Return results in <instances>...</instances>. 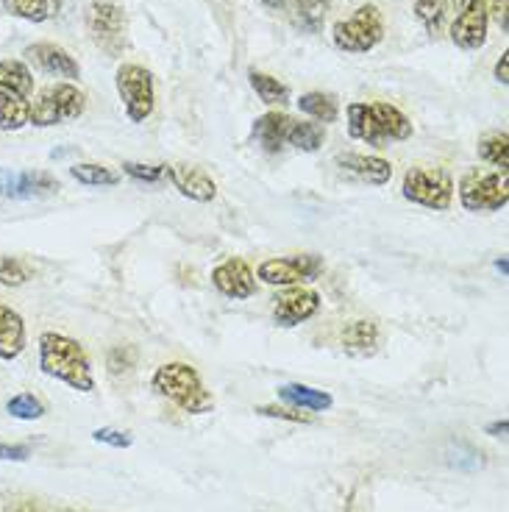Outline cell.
Masks as SVG:
<instances>
[{"label":"cell","mask_w":509,"mask_h":512,"mask_svg":"<svg viewBox=\"0 0 509 512\" xmlns=\"http://www.w3.org/2000/svg\"><path fill=\"white\" fill-rule=\"evenodd\" d=\"M39 371L51 379L70 384L78 393L95 390V373H92L90 354L84 346L59 332L39 334Z\"/></svg>","instance_id":"6da1fadb"},{"label":"cell","mask_w":509,"mask_h":512,"mask_svg":"<svg viewBox=\"0 0 509 512\" xmlns=\"http://www.w3.org/2000/svg\"><path fill=\"white\" fill-rule=\"evenodd\" d=\"M348 134L373 148H387L390 142H404L412 137L409 117L390 103H348Z\"/></svg>","instance_id":"7a4b0ae2"},{"label":"cell","mask_w":509,"mask_h":512,"mask_svg":"<svg viewBox=\"0 0 509 512\" xmlns=\"http://www.w3.org/2000/svg\"><path fill=\"white\" fill-rule=\"evenodd\" d=\"M153 390L167 401H173L181 412L190 415H206L215 410V398L204 387L201 373L190 362H167L153 373Z\"/></svg>","instance_id":"3957f363"},{"label":"cell","mask_w":509,"mask_h":512,"mask_svg":"<svg viewBox=\"0 0 509 512\" xmlns=\"http://www.w3.org/2000/svg\"><path fill=\"white\" fill-rule=\"evenodd\" d=\"M87 109V95L78 90L73 81L48 84L37 92V98L28 103V123L37 128H51L78 120Z\"/></svg>","instance_id":"277c9868"},{"label":"cell","mask_w":509,"mask_h":512,"mask_svg":"<svg viewBox=\"0 0 509 512\" xmlns=\"http://www.w3.org/2000/svg\"><path fill=\"white\" fill-rule=\"evenodd\" d=\"M384 39V17L379 6H359L348 20H337L331 28V42L337 51L370 53Z\"/></svg>","instance_id":"5b68a950"},{"label":"cell","mask_w":509,"mask_h":512,"mask_svg":"<svg viewBox=\"0 0 509 512\" xmlns=\"http://www.w3.org/2000/svg\"><path fill=\"white\" fill-rule=\"evenodd\" d=\"M509 173L473 167L459 179V204L468 212H501L509 204Z\"/></svg>","instance_id":"8992f818"},{"label":"cell","mask_w":509,"mask_h":512,"mask_svg":"<svg viewBox=\"0 0 509 512\" xmlns=\"http://www.w3.org/2000/svg\"><path fill=\"white\" fill-rule=\"evenodd\" d=\"M401 195L409 204L446 212L454 201V179L446 167H409L404 173Z\"/></svg>","instance_id":"52a82bcc"},{"label":"cell","mask_w":509,"mask_h":512,"mask_svg":"<svg viewBox=\"0 0 509 512\" xmlns=\"http://www.w3.org/2000/svg\"><path fill=\"white\" fill-rule=\"evenodd\" d=\"M115 87L131 123H145L156 109V84L153 73L142 64H120L115 73Z\"/></svg>","instance_id":"ba28073f"},{"label":"cell","mask_w":509,"mask_h":512,"mask_svg":"<svg viewBox=\"0 0 509 512\" xmlns=\"http://www.w3.org/2000/svg\"><path fill=\"white\" fill-rule=\"evenodd\" d=\"M87 34L101 51L120 56L126 45V12L115 0H92L87 6Z\"/></svg>","instance_id":"9c48e42d"},{"label":"cell","mask_w":509,"mask_h":512,"mask_svg":"<svg viewBox=\"0 0 509 512\" xmlns=\"http://www.w3.org/2000/svg\"><path fill=\"white\" fill-rule=\"evenodd\" d=\"M323 273V256L318 254H298V256H279L262 262L256 276L265 284L273 287H295V284L315 282Z\"/></svg>","instance_id":"30bf717a"},{"label":"cell","mask_w":509,"mask_h":512,"mask_svg":"<svg viewBox=\"0 0 509 512\" xmlns=\"http://www.w3.org/2000/svg\"><path fill=\"white\" fill-rule=\"evenodd\" d=\"M454 23H451V42L462 51H479L487 45V0H454Z\"/></svg>","instance_id":"8fae6325"},{"label":"cell","mask_w":509,"mask_h":512,"mask_svg":"<svg viewBox=\"0 0 509 512\" xmlns=\"http://www.w3.org/2000/svg\"><path fill=\"white\" fill-rule=\"evenodd\" d=\"M53 192H59V181L45 170H26V173L0 170V195L3 198L28 201V198H45Z\"/></svg>","instance_id":"7c38bea8"},{"label":"cell","mask_w":509,"mask_h":512,"mask_svg":"<svg viewBox=\"0 0 509 512\" xmlns=\"http://www.w3.org/2000/svg\"><path fill=\"white\" fill-rule=\"evenodd\" d=\"M212 284L217 293H223L226 298L234 301H245L256 293V276L254 270L248 268V262L240 256H231L226 262H220L212 270Z\"/></svg>","instance_id":"4fadbf2b"},{"label":"cell","mask_w":509,"mask_h":512,"mask_svg":"<svg viewBox=\"0 0 509 512\" xmlns=\"http://www.w3.org/2000/svg\"><path fill=\"white\" fill-rule=\"evenodd\" d=\"M320 295L315 290H290L276 298V307H273V320L279 323L281 329H293L301 326L304 320L315 318L320 312Z\"/></svg>","instance_id":"5bb4252c"},{"label":"cell","mask_w":509,"mask_h":512,"mask_svg":"<svg viewBox=\"0 0 509 512\" xmlns=\"http://www.w3.org/2000/svg\"><path fill=\"white\" fill-rule=\"evenodd\" d=\"M165 176L173 181V187L198 204H209L217 198L215 179L206 173L204 167L195 165H165Z\"/></svg>","instance_id":"9a60e30c"},{"label":"cell","mask_w":509,"mask_h":512,"mask_svg":"<svg viewBox=\"0 0 509 512\" xmlns=\"http://www.w3.org/2000/svg\"><path fill=\"white\" fill-rule=\"evenodd\" d=\"M26 62H31L37 70L42 73H48V76L56 78H81V67L78 62L70 56V53L64 51L62 45H53V42H34V45H28L26 51Z\"/></svg>","instance_id":"2e32d148"},{"label":"cell","mask_w":509,"mask_h":512,"mask_svg":"<svg viewBox=\"0 0 509 512\" xmlns=\"http://www.w3.org/2000/svg\"><path fill=\"white\" fill-rule=\"evenodd\" d=\"M293 126V117L284 112H265L256 117L254 128H251V140L265 151V154H279L287 148V134Z\"/></svg>","instance_id":"e0dca14e"},{"label":"cell","mask_w":509,"mask_h":512,"mask_svg":"<svg viewBox=\"0 0 509 512\" xmlns=\"http://www.w3.org/2000/svg\"><path fill=\"white\" fill-rule=\"evenodd\" d=\"M337 167L354 176L359 181H368L373 187H384L393 179V165L382 159V156H365V154H340L337 156Z\"/></svg>","instance_id":"ac0fdd59"},{"label":"cell","mask_w":509,"mask_h":512,"mask_svg":"<svg viewBox=\"0 0 509 512\" xmlns=\"http://www.w3.org/2000/svg\"><path fill=\"white\" fill-rule=\"evenodd\" d=\"M26 320L17 309L0 304V359L12 362L26 351Z\"/></svg>","instance_id":"d6986e66"},{"label":"cell","mask_w":509,"mask_h":512,"mask_svg":"<svg viewBox=\"0 0 509 512\" xmlns=\"http://www.w3.org/2000/svg\"><path fill=\"white\" fill-rule=\"evenodd\" d=\"M379 323L368 318L351 320L343 329V351L348 357H373L379 351Z\"/></svg>","instance_id":"ffe728a7"},{"label":"cell","mask_w":509,"mask_h":512,"mask_svg":"<svg viewBox=\"0 0 509 512\" xmlns=\"http://www.w3.org/2000/svg\"><path fill=\"white\" fill-rule=\"evenodd\" d=\"M279 398L287 401L295 410H309V412H326L331 410L334 398L326 390H315L309 384H284L279 387Z\"/></svg>","instance_id":"44dd1931"},{"label":"cell","mask_w":509,"mask_h":512,"mask_svg":"<svg viewBox=\"0 0 509 512\" xmlns=\"http://www.w3.org/2000/svg\"><path fill=\"white\" fill-rule=\"evenodd\" d=\"M326 14H329V0H295L290 23L301 34H320L323 23H326Z\"/></svg>","instance_id":"7402d4cb"},{"label":"cell","mask_w":509,"mask_h":512,"mask_svg":"<svg viewBox=\"0 0 509 512\" xmlns=\"http://www.w3.org/2000/svg\"><path fill=\"white\" fill-rule=\"evenodd\" d=\"M3 9L26 23H45L62 12V0H3Z\"/></svg>","instance_id":"603a6c76"},{"label":"cell","mask_w":509,"mask_h":512,"mask_svg":"<svg viewBox=\"0 0 509 512\" xmlns=\"http://www.w3.org/2000/svg\"><path fill=\"white\" fill-rule=\"evenodd\" d=\"M0 87L12 90L20 98H28L34 92V73L26 62L20 59H3L0 62Z\"/></svg>","instance_id":"cb8c5ba5"},{"label":"cell","mask_w":509,"mask_h":512,"mask_svg":"<svg viewBox=\"0 0 509 512\" xmlns=\"http://www.w3.org/2000/svg\"><path fill=\"white\" fill-rule=\"evenodd\" d=\"M326 142V128L320 123H309V120H295L287 134V148L304 151V154H315L320 151V145Z\"/></svg>","instance_id":"d4e9b609"},{"label":"cell","mask_w":509,"mask_h":512,"mask_svg":"<svg viewBox=\"0 0 509 512\" xmlns=\"http://www.w3.org/2000/svg\"><path fill=\"white\" fill-rule=\"evenodd\" d=\"M298 109L318 123H337L340 117V103L331 92H306L298 98Z\"/></svg>","instance_id":"484cf974"},{"label":"cell","mask_w":509,"mask_h":512,"mask_svg":"<svg viewBox=\"0 0 509 512\" xmlns=\"http://www.w3.org/2000/svg\"><path fill=\"white\" fill-rule=\"evenodd\" d=\"M23 126H28V98H20L12 90L0 87V128L20 131Z\"/></svg>","instance_id":"4316f807"},{"label":"cell","mask_w":509,"mask_h":512,"mask_svg":"<svg viewBox=\"0 0 509 512\" xmlns=\"http://www.w3.org/2000/svg\"><path fill=\"white\" fill-rule=\"evenodd\" d=\"M476 151H479V159H482V162L493 165L496 170H501V173H509V137H507V131H501V134H487L484 140H479Z\"/></svg>","instance_id":"83f0119b"},{"label":"cell","mask_w":509,"mask_h":512,"mask_svg":"<svg viewBox=\"0 0 509 512\" xmlns=\"http://www.w3.org/2000/svg\"><path fill=\"white\" fill-rule=\"evenodd\" d=\"M415 17L420 20V26L426 28L429 37H440L446 28L448 3L446 0H415Z\"/></svg>","instance_id":"f1b7e54d"},{"label":"cell","mask_w":509,"mask_h":512,"mask_svg":"<svg viewBox=\"0 0 509 512\" xmlns=\"http://www.w3.org/2000/svg\"><path fill=\"white\" fill-rule=\"evenodd\" d=\"M251 78V87L259 95V101L268 103V106H284V103L290 101V90H287V84H281L279 78L268 76V73H259V70H251L248 73Z\"/></svg>","instance_id":"f546056e"},{"label":"cell","mask_w":509,"mask_h":512,"mask_svg":"<svg viewBox=\"0 0 509 512\" xmlns=\"http://www.w3.org/2000/svg\"><path fill=\"white\" fill-rule=\"evenodd\" d=\"M70 176L78 184H87V187H115V184H120V176L112 167L95 165V162H78V165L70 167Z\"/></svg>","instance_id":"4dcf8cb0"},{"label":"cell","mask_w":509,"mask_h":512,"mask_svg":"<svg viewBox=\"0 0 509 512\" xmlns=\"http://www.w3.org/2000/svg\"><path fill=\"white\" fill-rule=\"evenodd\" d=\"M6 412L12 418H17V421H39L45 415V404L37 396H31V393H20V396L9 398Z\"/></svg>","instance_id":"1f68e13d"},{"label":"cell","mask_w":509,"mask_h":512,"mask_svg":"<svg viewBox=\"0 0 509 512\" xmlns=\"http://www.w3.org/2000/svg\"><path fill=\"white\" fill-rule=\"evenodd\" d=\"M106 368L112 376H126L137 368V348L134 346H115L106 357Z\"/></svg>","instance_id":"d6a6232c"},{"label":"cell","mask_w":509,"mask_h":512,"mask_svg":"<svg viewBox=\"0 0 509 512\" xmlns=\"http://www.w3.org/2000/svg\"><path fill=\"white\" fill-rule=\"evenodd\" d=\"M31 279V270L14 259V256H0V284L3 287H23Z\"/></svg>","instance_id":"836d02e7"},{"label":"cell","mask_w":509,"mask_h":512,"mask_svg":"<svg viewBox=\"0 0 509 512\" xmlns=\"http://www.w3.org/2000/svg\"><path fill=\"white\" fill-rule=\"evenodd\" d=\"M92 437L98 440V443H106V446L112 448H128L134 443V435L131 432H123V429H112V426H103V429H95Z\"/></svg>","instance_id":"e575fe53"},{"label":"cell","mask_w":509,"mask_h":512,"mask_svg":"<svg viewBox=\"0 0 509 512\" xmlns=\"http://www.w3.org/2000/svg\"><path fill=\"white\" fill-rule=\"evenodd\" d=\"M123 170H126L131 179L148 181V184H153V181H159L162 176H165V165H140V162H126Z\"/></svg>","instance_id":"d590c367"},{"label":"cell","mask_w":509,"mask_h":512,"mask_svg":"<svg viewBox=\"0 0 509 512\" xmlns=\"http://www.w3.org/2000/svg\"><path fill=\"white\" fill-rule=\"evenodd\" d=\"M256 412H259V415H265V418H281V421H293V423L312 421V415L298 412L295 407L293 410H287V407H270V404H265V407H256Z\"/></svg>","instance_id":"8d00e7d4"},{"label":"cell","mask_w":509,"mask_h":512,"mask_svg":"<svg viewBox=\"0 0 509 512\" xmlns=\"http://www.w3.org/2000/svg\"><path fill=\"white\" fill-rule=\"evenodd\" d=\"M31 457L28 446H12V443H0V460L9 462H26Z\"/></svg>","instance_id":"74e56055"},{"label":"cell","mask_w":509,"mask_h":512,"mask_svg":"<svg viewBox=\"0 0 509 512\" xmlns=\"http://www.w3.org/2000/svg\"><path fill=\"white\" fill-rule=\"evenodd\" d=\"M487 14H493L498 28L507 34V0H493V6H487Z\"/></svg>","instance_id":"f35d334b"},{"label":"cell","mask_w":509,"mask_h":512,"mask_svg":"<svg viewBox=\"0 0 509 512\" xmlns=\"http://www.w3.org/2000/svg\"><path fill=\"white\" fill-rule=\"evenodd\" d=\"M493 73H496L498 84H501V87H507L509 84V51L501 53V59L496 62V70H493Z\"/></svg>","instance_id":"ab89813d"},{"label":"cell","mask_w":509,"mask_h":512,"mask_svg":"<svg viewBox=\"0 0 509 512\" xmlns=\"http://www.w3.org/2000/svg\"><path fill=\"white\" fill-rule=\"evenodd\" d=\"M507 429H509V423H507V418H504V421L490 423V426H487V435H493V437H504V435H507Z\"/></svg>","instance_id":"60d3db41"},{"label":"cell","mask_w":509,"mask_h":512,"mask_svg":"<svg viewBox=\"0 0 509 512\" xmlns=\"http://www.w3.org/2000/svg\"><path fill=\"white\" fill-rule=\"evenodd\" d=\"M259 3H262L265 9H273V12H279V9H284V6H287L290 0H259Z\"/></svg>","instance_id":"b9f144b4"},{"label":"cell","mask_w":509,"mask_h":512,"mask_svg":"<svg viewBox=\"0 0 509 512\" xmlns=\"http://www.w3.org/2000/svg\"><path fill=\"white\" fill-rule=\"evenodd\" d=\"M496 268L501 270V273H504V276H507V256H501V259H496Z\"/></svg>","instance_id":"7bdbcfd3"}]
</instances>
